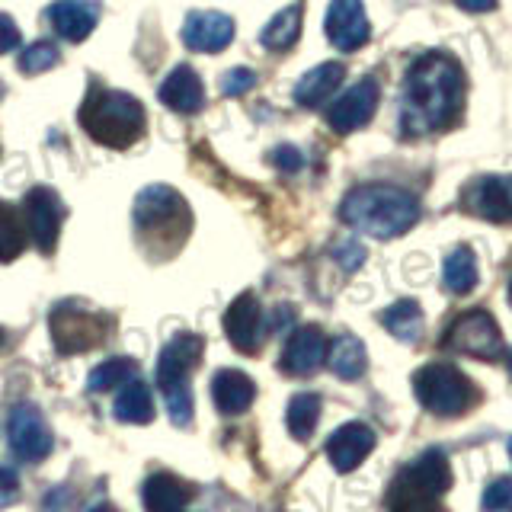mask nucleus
<instances>
[{"label":"nucleus","mask_w":512,"mask_h":512,"mask_svg":"<svg viewBox=\"0 0 512 512\" xmlns=\"http://www.w3.org/2000/svg\"><path fill=\"white\" fill-rule=\"evenodd\" d=\"M0 346H4V333H0Z\"/></svg>","instance_id":"nucleus-42"},{"label":"nucleus","mask_w":512,"mask_h":512,"mask_svg":"<svg viewBox=\"0 0 512 512\" xmlns=\"http://www.w3.org/2000/svg\"><path fill=\"white\" fill-rule=\"evenodd\" d=\"M512 506V477H496L484 490V509H509Z\"/></svg>","instance_id":"nucleus-33"},{"label":"nucleus","mask_w":512,"mask_h":512,"mask_svg":"<svg viewBox=\"0 0 512 512\" xmlns=\"http://www.w3.org/2000/svg\"><path fill=\"white\" fill-rule=\"evenodd\" d=\"M205 352V340L199 333H176L173 340L160 349L157 359V388L164 394V404L170 410V420L176 426L192 423V391L189 375L196 372V365Z\"/></svg>","instance_id":"nucleus-4"},{"label":"nucleus","mask_w":512,"mask_h":512,"mask_svg":"<svg viewBox=\"0 0 512 512\" xmlns=\"http://www.w3.org/2000/svg\"><path fill=\"white\" fill-rule=\"evenodd\" d=\"M445 349L458 356H474L480 362H493L503 356V333L487 311L461 314L445 333Z\"/></svg>","instance_id":"nucleus-9"},{"label":"nucleus","mask_w":512,"mask_h":512,"mask_svg":"<svg viewBox=\"0 0 512 512\" xmlns=\"http://www.w3.org/2000/svg\"><path fill=\"white\" fill-rule=\"evenodd\" d=\"M509 455H512V439H509Z\"/></svg>","instance_id":"nucleus-44"},{"label":"nucleus","mask_w":512,"mask_h":512,"mask_svg":"<svg viewBox=\"0 0 512 512\" xmlns=\"http://www.w3.org/2000/svg\"><path fill=\"white\" fill-rule=\"evenodd\" d=\"M461 93L464 74L452 55L429 52L416 58L407 68L404 93H400V132L407 138L439 132L455 119Z\"/></svg>","instance_id":"nucleus-1"},{"label":"nucleus","mask_w":512,"mask_h":512,"mask_svg":"<svg viewBox=\"0 0 512 512\" xmlns=\"http://www.w3.org/2000/svg\"><path fill=\"white\" fill-rule=\"evenodd\" d=\"M16 45H20V29H16V23L7 13H0V55L13 52Z\"/></svg>","instance_id":"nucleus-36"},{"label":"nucleus","mask_w":512,"mask_h":512,"mask_svg":"<svg viewBox=\"0 0 512 512\" xmlns=\"http://www.w3.org/2000/svg\"><path fill=\"white\" fill-rule=\"evenodd\" d=\"M7 442H10V452L29 461V464H39L52 455V429L45 426L39 407L32 404H16L10 410V420H7Z\"/></svg>","instance_id":"nucleus-10"},{"label":"nucleus","mask_w":512,"mask_h":512,"mask_svg":"<svg viewBox=\"0 0 512 512\" xmlns=\"http://www.w3.org/2000/svg\"><path fill=\"white\" fill-rule=\"evenodd\" d=\"M112 413H116L119 423H135V426H144L154 420V400H151V388L144 384L138 375L132 381L122 384V391L116 397V404H112Z\"/></svg>","instance_id":"nucleus-24"},{"label":"nucleus","mask_w":512,"mask_h":512,"mask_svg":"<svg viewBox=\"0 0 512 512\" xmlns=\"http://www.w3.org/2000/svg\"><path fill=\"white\" fill-rule=\"evenodd\" d=\"M0 96H4V84H0Z\"/></svg>","instance_id":"nucleus-43"},{"label":"nucleus","mask_w":512,"mask_h":512,"mask_svg":"<svg viewBox=\"0 0 512 512\" xmlns=\"http://www.w3.org/2000/svg\"><path fill=\"white\" fill-rule=\"evenodd\" d=\"M455 4L461 10H468V13H487L496 4V0H455Z\"/></svg>","instance_id":"nucleus-40"},{"label":"nucleus","mask_w":512,"mask_h":512,"mask_svg":"<svg viewBox=\"0 0 512 512\" xmlns=\"http://www.w3.org/2000/svg\"><path fill=\"white\" fill-rule=\"evenodd\" d=\"M365 362H368L365 346L359 336H352V333H340L327 349V365L336 378H346V381L359 378L365 372Z\"/></svg>","instance_id":"nucleus-25"},{"label":"nucleus","mask_w":512,"mask_h":512,"mask_svg":"<svg viewBox=\"0 0 512 512\" xmlns=\"http://www.w3.org/2000/svg\"><path fill=\"white\" fill-rule=\"evenodd\" d=\"M452 487V468L448 458L439 448H429L426 455L410 461L407 468H400L391 480L388 490V506L391 509H426L436 506Z\"/></svg>","instance_id":"nucleus-5"},{"label":"nucleus","mask_w":512,"mask_h":512,"mask_svg":"<svg viewBox=\"0 0 512 512\" xmlns=\"http://www.w3.org/2000/svg\"><path fill=\"white\" fill-rule=\"evenodd\" d=\"M413 394L436 416H458L468 410V404L474 400L471 381L464 378L455 365H445V362H432L420 368L413 378Z\"/></svg>","instance_id":"nucleus-6"},{"label":"nucleus","mask_w":512,"mask_h":512,"mask_svg":"<svg viewBox=\"0 0 512 512\" xmlns=\"http://www.w3.org/2000/svg\"><path fill=\"white\" fill-rule=\"evenodd\" d=\"M372 36L362 0H333L327 10V39L340 52H356Z\"/></svg>","instance_id":"nucleus-15"},{"label":"nucleus","mask_w":512,"mask_h":512,"mask_svg":"<svg viewBox=\"0 0 512 512\" xmlns=\"http://www.w3.org/2000/svg\"><path fill=\"white\" fill-rule=\"evenodd\" d=\"M58 61H61V55L52 42H32L29 48H23V55H20V71L23 74H45V71H52Z\"/></svg>","instance_id":"nucleus-32"},{"label":"nucleus","mask_w":512,"mask_h":512,"mask_svg":"<svg viewBox=\"0 0 512 512\" xmlns=\"http://www.w3.org/2000/svg\"><path fill=\"white\" fill-rule=\"evenodd\" d=\"M234 39V20L218 10H192L183 23V42L192 52H221Z\"/></svg>","instance_id":"nucleus-16"},{"label":"nucleus","mask_w":512,"mask_h":512,"mask_svg":"<svg viewBox=\"0 0 512 512\" xmlns=\"http://www.w3.org/2000/svg\"><path fill=\"white\" fill-rule=\"evenodd\" d=\"M464 212H471L493 224H509L512 221V176L503 173H487L477 176L461 192Z\"/></svg>","instance_id":"nucleus-11"},{"label":"nucleus","mask_w":512,"mask_h":512,"mask_svg":"<svg viewBox=\"0 0 512 512\" xmlns=\"http://www.w3.org/2000/svg\"><path fill=\"white\" fill-rule=\"evenodd\" d=\"M141 500L151 512H173V509H183L192 500V487L173 474H154L144 480Z\"/></svg>","instance_id":"nucleus-23"},{"label":"nucleus","mask_w":512,"mask_h":512,"mask_svg":"<svg viewBox=\"0 0 512 512\" xmlns=\"http://www.w3.org/2000/svg\"><path fill=\"white\" fill-rule=\"evenodd\" d=\"M381 324L394 333L400 343H416L423 336V311L416 301H397L381 314Z\"/></svg>","instance_id":"nucleus-29"},{"label":"nucleus","mask_w":512,"mask_h":512,"mask_svg":"<svg viewBox=\"0 0 512 512\" xmlns=\"http://www.w3.org/2000/svg\"><path fill=\"white\" fill-rule=\"evenodd\" d=\"M340 215L352 228L365 231L368 237L391 240L407 234L420 221V202L407 189L388 186V183H368L356 186L343 199Z\"/></svg>","instance_id":"nucleus-2"},{"label":"nucleus","mask_w":512,"mask_h":512,"mask_svg":"<svg viewBox=\"0 0 512 512\" xmlns=\"http://www.w3.org/2000/svg\"><path fill=\"white\" fill-rule=\"evenodd\" d=\"M253 87H256V74L250 68H234V71L224 74V80H221V93L224 96H244Z\"/></svg>","instance_id":"nucleus-34"},{"label":"nucleus","mask_w":512,"mask_h":512,"mask_svg":"<svg viewBox=\"0 0 512 512\" xmlns=\"http://www.w3.org/2000/svg\"><path fill=\"white\" fill-rule=\"evenodd\" d=\"M324 362H327V343L320 327H301L288 336V343L282 349V372L304 378L314 375Z\"/></svg>","instance_id":"nucleus-18"},{"label":"nucleus","mask_w":512,"mask_h":512,"mask_svg":"<svg viewBox=\"0 0 512 512\" xmlns=\"http://www.w3.org/2000/svg\"><path fill=\"white\" fill-rule=\"evenodd\" d=\"M333 260L340 263L346 272H356L365 263V250H362V244H356V240H346V244H340L333 250Z\"/></svg>","instance_id":"nucleus-35"},{"label":"nucleus","mask_w":512,"mask_h":512,"mask_svg":"<svg viewBox=\"0 0 512 512\" xmlns=\"http://www.w3.org/2000/svg\"><path fill=\"white\" fill-rule=\"evenodd\" d=\"M135 228L148 237L154 231H176L186 237L189 208L186 199L170 186H148L135 199Z\"/></svg>","instance_id":"nucleus-8"},{"label":"nucleus","mask_w":512,"mask_h":512,"mask_svg":"<svg viewBox=\"0 0 512 512\" xmlns=\"http://www.w3.org/2000/svg\"><path fill=\"white\" fill-rule=\"evenodd\" d=\"M301 13H304V4H301V0H298V4H292V7L279 10V13L272 16V20L263 26L260 42H263L266 48H272V52H282V48L295 45L298 36H301Z\"/></svg>","instance_id":"nucleus-26"},{"label":"nucleus","mask_w":512,"mask_h":512,"mask_svg":"<svg viewBox=\"0 0 512 512\" xmlns=\"http://www.w3.org/2000/svg\"><path fill=\"white\" fill-rule=\"evenodd\" d=\"M375 448V432L365 423H346L327 439V458L333 464V471L349 474L356 471L365 461V455Z\"/></svg>","instance_id":"nucleus-17"},{"label":"nucleus","mask_w":512,"mask_h":512,"mask_svg":"<svg viewBox=\"0 0 512 512\" xmlns=\"http://www.w3.org/2000/svg\"><path fill=\"white\" fill-rule=\"evenodd\" d=\"M224 333L244 356H256L263 349V311L253 292H244L231 301L228 314H224Z\"/></svg>","instance_id":"nucleus-14"},{"label":"nucleus","mask_w":512,"mask_h":512,"mask_svg":"<svg viewBox=\"0 0 512 512\" xmlns=\"http://www.w3.org/2000/svg\"><path fill=\"white\" fill-rule=\"evenodd\" d=\"M103 7L96 0H55L48 7V20H52L55 32L68 42H84L100 23Z\"/></svg>","instance_id":"nucleus-19"},{"label":"nucleus","mask_w":512,"mask_h":512,"mask_svg":"<svg viewBox=\"0 0 512 512\" xmlns=\"http://www.w3.org/2000/svg\"><path fill=\"white\" fill-rule=\"evenodd\" d=\"M138 375V365L132 359H106L103 365H96L90 378H87V391L90 394H103V391H112V388H119V384L125 381H132Z\"/></svg>","instance_id":"nucleus-31"},{"label":"nucleus","mask_w":512,"mask_h":512,"mask_svg":"<svg viewBox=\"0 0 512 512\" xmlns=\"http://www.w3.org/2000/svg\"><path fill=\"white\" fill-rule=\"evenodd\" d=\"M80 125L96 144L125 151L144 135V109L132 93L96 87L80 106Z\"/></svg>","instance_id":"nucleus-3"},{"label":"nucleus","mask_w":512,"mask_h":512,"mask_svg":"<svg viewBox=\"0 0 512 512\" xmlns=\"http://www.w3.org/2000/svg\"><path fill=\"white\" fill-rule=\"evenodd\" d=\"M378 103H381L378 80L365 77V80H359L356 87H349L340 100L330 106L327 122H330V128L336 135H349V132H356V128H362L365 122H372Z\"/></svg>","instance_id":"nucleus-13"},{"label":"nucleus","mask_w":512,"mask_h":512,"mask_svg":"<svg viewBox=\"0 0 512 512\" xmlns=\"http://www.w3.org/2000/svg\"><path fill=\"white\" fill-rule=\"evenodd\" d=\"M16 487H20L16 471L13 468H0V506H7V503L16 500Z\"/></svg>","instance_id":"nucleus-37"},{"label":"nucleus","mask_w":512,"mask_h":512,"mask_svg":"<svg viewBox=\"0 0 512 512\" xmlns=\"http://www.w3.org/2000/svg\"><path fill=\"white\" fill-rule=\"evenodd\" d=\"M23 215H26V224H29V234L36 240V247L42 253H52L55 244H58V231L64 224V205H61V196L55 189L48 186H36L29 189V196L23 202Z\"/></svg>","instance_id":"nucleus-12"},{"label":"nucleus","mask_w":512,"mask_h":512,"mask_svg":"<svg viewBox=\"0 0 512 512\" xmlns=\"http://www.w3.org/2000/svg\"><path fill=\"white\" fill-rule=\"evenodd\" d=\"M160 103L170 106L173 112H183V116H192L205 106V87L199 74L189 68V64H180L173 68L170 77L160 84Z\"/></svg>","instance_id":"nucleus-20"},{"label":"nucleus","mask_w":512,"mask_h":512,"mask_svg":"<svg viewBox=\"0 0 512 512\" xmlns=\"http://www.w3.org/2000/svg\"><path fill=\"white\" fill-rule=\"evenodd\" d=\"M317 420H320V397L317 394H295L292 400H288L285 423H288V432H292L298 442L311 439Z\"/></svg>","instance_id":"nucleus-30"},{"label":"nucleus","mask_w":512,"mask_h":512,"mask_svg":"<svg viewBox=\"0 0 512 512\" xmlns=\"http://www.w3.org/2000/svg\"><path fill=\"white\" fill-rule=\"evenodd\" d=\"M26 215H20V208L0 199V263L16 260L26 250Z\"/></svg>","instance_id":"nucleus-28"},{"label":"nucleus","mask_w":512,"mask_h":512,"mask_svg":"<svg viewBox=\"0 0 512 512\" xmlns=\"http://www.w3.org/2000/svg\"><path fill=\"white\" fill-rule=\"evenodd\" d=\"M272 164H276L279 170L295 173V170H301V154L295 148H276V154H272Z\"/></svg>","instance_id":"nucleus-38"},{"label":"nucleus","mask_w":512,"mask_h":512,"mask_svg":"<svg viewBox=\"0 0 512 512\" xmlns=\"http://www.w3.org/2000/svg\"><path fill=\"white\" fill-rule=\"evenodd\" d=\"M480 279V272H477V260H474V253L468 247H458L445 256V266H442V282L445 288L452 295H468L474 292V285Z\"/></svg>","instance_id":"nucleus-27"},{"label":"nucleus","mask_w":512,"mask_h":512,"mask_svg":"<svg viewBox=\"0 0 512 512\" xmlns=\"http://www.w3.org/2000/svg\"><path fill=\"white\" fill-rule=\"evenodd\" d=\"M343 64H336V61H324V64H317L314 71H308L301 80H298V87H295V100L301 106H320V103H327L330 96L340 90L343 84Z\"/></svg>","instance_id":"nucleus-22"},{"label":"nucleus","mask_w":512,"mask_h":512,"mask_svg":"<svg viewBox=\"0 0 512 512\" xmlns=\"http://www.w3.org/2000/svg\"><path fill=\"white\" fill-rule=\"evenodd\" d=\"M109 320L103 314H96L84 304L61 301L48 314V333L58 356H74V352H90L106 340Z\"/></svg>","instance_id":"nucleus-7"},{"label":"nucleus","mask_w":512,"mask_h":512,"mask_svg":"<svg viewBox=\"0 0 512 512\" xmlns=\"http://www.w3.org/2000/svg\"><path fill=\"white\" fill-rule=\"evenodd\" d=\"M212 397H215V407L224 416H237L250 410L253 397H256V384L250 375L237 372V368H221V372L212 378Z\"/></svg>","instance_id":"nucleus-21"},{"label":"nucleus","mask_w":512,"mask_h":512,"mask_svg":"<svg viewBox=\"0 0 512 512\" xmlns=\"http://www.w3.org/2000/svg\"><path fill=\"white\" fill-rule=\"evenodd\" d=\"M292 324H295V308H292V304H279V308H276V330L285 333Z\"/></svg>","instance_id":"nucleus-39"},{"label":"nucleus","mask_w":512,"mask_h":512,"mask_svg":"<svg viewBox=\"0 0 512 512\" xmlns=\"http://www.w3.org/2000/svg\"><path fill=\"white\" fill-rule=\"evenodd\" d=\"M509 301H512V282H509Z\"/></svg>","instance_id":"nucleus-41"}]
</instances>
